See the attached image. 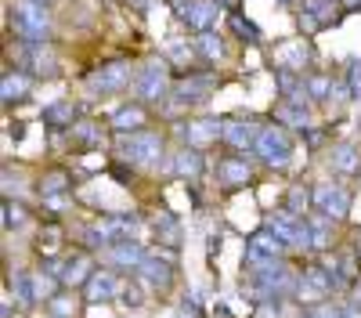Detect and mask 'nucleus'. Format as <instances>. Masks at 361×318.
<instances>
[{
	"label": "nucleus",
	"instance_id": "nucleus-9",
	"mask_svg": "<svg viewBox=\"0 0 361 318\" xmlns=\"http://www.w3.org/2000/svg\"><path fill=\"white\" fill-rule=\"evenodd\" d=\"M209 91H214V76H192V80H180V83L173 87V98H177L180 105H188V102L206 98Z\"/></svg>",
	"mask_w": 361,
	"mask_h": 318
},
{
	"label": "nucleus",
	"instance_id": "nucleus-4",
	"mask_svg": "<svg viewBox=\"0 0 361 318\" xmlns=\"http://www.w3.org/2000/svg\"><path fill=\"white\" fill-rule=\"evenodd\" d=\"M15 33L25 37V40H44V33H47V15H44V8H37V4H18V11H15Z\"/></svg>",
	"mask_w": 361,
	"mask_h": 318
},
{
	"label": "nucleus",
	"instance_id": "nucleus-21",
	"mask_svg": "<svg viewBox=\"0 0 361 318\" xmlns=\"http://www.w3.org/2000/svg\"><path fill=\"white\" fill-rule=\"evenodd\" d=\"M333 159H336L340 173H354L357 170V149H354V145H340V149L333 152Z\"/></svg>",
	"mask_w": 361,
	"mask_h": 318
},
{
	"label": "nucleus",
	"instance_id": "nucleus-5",
	"mask_svg": "<svg viewBox=\"0 0 361 318\" xmlns=\"http://www.w3.org/2000/svg\"><path fill=\"white\" fill-rule=\"evenodd\" d=\"M90 275H94V260H90V253H73L66 264H62V271H58V282H62L66 289H76V286H87L90 282Z\"/></svg>",
	"mask_w": 361,
	"mask_h": 318
},
{
	"label": "nucleus",
	"instance_id": "nucleus-27",
	"mask_svg": "<svg viewBox=\"0 0 361 318\" xmlns=\"http://www.w3.org/2000/svg\"><path fill=\"white\" fill-rule=\"evenodd\" d=\"M231 25H235V33H238V37H250V40H260V29H257L253 22H243V18H231Z\"/></svg>",
	"mask_w": 361,
	"mask_h": 318
},
{
	"label": "nucleus",
	"instance_id": "nucleus-31",
	"mask_svg": "<svg viewBox=\"0 0 361 318\" xmlns=\"http://www.w3.org/2000/svg\"><path fill=\"white\" fill-rule=\"evenodd\" d=\"M325 91H329V80H311V94L314 98H322Z\"/></svg>",
	"mask_w": 361,
	"mask_h": 318
},
{
	"label": "nucleus",
	"instance_id": "nucleus-25",
	"mask_svg": "<svg viewBox=\"0 0 361 318\" xmlns=\"http://www.w3.org/2000/svg\"><path fill=\"white\" fill-rule=\"evenodd\" d=\"M25 87H29V80H22V76H4V102L22 98V94H25Z\"/></svg>",
	"mask_w": 361,
	"mask_h": 318
},
{
	"label": "nucleus",
	"instance_id": "nucleus-11",
	"mask_svg": "<svg viewBox=\"0 0 361 318\" xmlns=\"http://www.w3.org/2000/svg\"><path fill=\"white\" fill-rule=\"evenodd\" d=\"M257 134L260 130H253L250 123H224V141L231 145V149H250V145H257Z\"/></svg>",
	"mask_w": 361,
	"mask_h": 318
},
{
	"label": "nucleus",
	"instance_id": "nucleus-26",
	"mask_svg": "<svg viewBox=\"0 0 361 318\" xmlns=\"http://www.w3.org/2000/svg\"><path fill=\"white\" fill-rule=\"evenodd\" d=\"M22 221H25V207H11V202H4V224L18 228Z\"/></svg>",
	"mask_w": 361,
	"mask_h": 318
},
{
	"label": "nucleus",
	"instance_id": "nucleus-6",
	"mask_svg": "<svg viewBox=\"0 0 361 318\" xmlns=\"http://www.w3.org/2000/svg\"><path fill=\"white\" fill-rule=\"evenodd\" d=\"M314 207H322L325 217H347L350 195L343 188H333V185H318L314 188Z\"/></svg>",
	"mask_w": 361,
	"mask_h": 318
},
{
	"label": "nucleus",
	"instance_id": "nucleus-24",
	"mask_svg": "<svg viewBox=\"0 0 361 318\" xmlns=\"http://www.w3.org/2000/svg\"><path fill=\"white\" fill-rule=\"evenodd\" d=\"M73 141L76 145H102V134L94 123H80V127H73Z\"/></svg>",
	"mask_w": 361,
	"mask_h": 318
},
{
	"label": "nucleus",
	"instance_id": "nucleus-1",
	"mask_svg": "<svg viewBox=\"0 0 361 318\" xmlns=\"http://www.w3.org/2000/svg\"><path fill=\"white\" fill-rule=\"evenodd\" d=\"M257 156L264 159V163H271V166H286L289 163V156H293V141H289V134L282 130V127H264L260 134H257Z\"/></svg>",
	"mask_w": 361,
	"mask_h": 318
},
{
	"label": "nucleus",
	"instance_id": "nucleus-28",
	"mask_svg": "<svg viewBox=\"0 0 361 318\" xmlns=\"http://www.w3.org/2000/svg\"><path fill=\"white\" fill-rule=\"evenodd\" d=\"M199 44H202L199 51H202L206 58H217V54H221V44H217L214 37H209V33H202V40H199Z\"/></svg>",
	"mask_w": 361,
	"mask_h": 318
},
{
	"label": "nucleus",
	"instance_id": "nucleus-7",
	"mask_svg": "<svg viewBox=\"0 0 361 318\" xmlns=\"http://www.w3.org/2000/svg\"><path fill=\"white\" fill-rule=\"evenodd\" d=\"M83 289H87V304H105L119 293V279L112 271H94Z\"/></svg>",
	"mask_w": 361,
	"mask_h": 318
},
{
	"label": "nucleus",
	"instance_id": "nucleus-30",
	"mask_svg": "<svg viewBox=\"0 0 361 318\" xmlns=\"http://www.w3.org/2000/svg\"><path fill=\"white\" fill-rule=\"evenodd\" d=\"M350 91H354V94H361V66H354V69H350Z\"/></svg>",
	"mask_w": 361,
	"mask_h": 318
},
{
	"label": "nucleus",
	"instance_id": "nucleus-15",
	"mask_svg": "<svg viewBox=\"0 0 361 318\" xmlns=\"http://www.w3.org/2000/svg\"><path fill=\"white\" fill-rule=\"evenodd\" d=\"M66 188H73V178H69V170H47L44 178H40V195H62Z\"/></svg>",
	"mask_w": 361,
	"mask_h": 318
},
{
	"label": "nucleus",
	"instance_id": "nucleus-29",
	"mask_svg": "<svg viewBox=\"0 0 361 318\" xmlns=\"http://www.w3.org/2000/svg\"><path fill=\"white\" fill-rule=\"evenodd\" d=\"M311 8H314V15H318L322 22L329 18V11H333V8H329V4H325V0H311Z\"/></svg>",
	"mask_w": 361,
	"mask_h": 318
},
{
	"label": "nucleus",
	"instance_id": "nucleus-10",
	"mask_svg": "<svg viewBox=\"0 0 361 318\" xmlns=\"http://www.w3.org/2000/svg\"><path fill=\"white\" fill-rule=\"evenodd\" d=\"M141 275H145V282H148V286H156V289H170V282H173V268H170V260H159V257H145Z\"/></svg>",
	"mask_w": 361,
	"mask_h": 318
},
{
	"label": "nucleus",
	"instance_id": "nucleus-19",
	"mask_svg": "<svg viewBox=\"0 0 361 318\" xmlns=\"http://www.w3.org/2000/svg\"><path fill=\"white\" fill-rule=\"evenodd\" d=\"M221 178H224V185L250 181V163H246V159H228V163L221 166Z\"/></svg>",
	"mask_w": 361,
	"mask_h": 318
},
{
	"label": "nucleus",
	"instance_id": "nucleus-22",
	"mask_svg": "<svg viewBox=\"0 0 361 318\" xmlns=\"http://www.w3.org/2000/svg\"><path fill=\"white\" fill-rule=\"evenodd\" d=\"M40 253H54L58 250V243H62V228L58 224H47V228H40Z\"/></svg>",
	"mask_w": 361,
	"mask_h": 318
},
{
	"label": "nucleus",
	"instance_id": "nucleus-12",
	"mask_svg": "<svg viewBox=\"0 0 361 318\" xmlns=\"http://www.w3.org/2000/svg\"><path fill=\"white\" fill-rule=\"evenodd\" d=\"M109 253H112L116 264H123V268H141L145 264V250L137 243H116V246H109Z\"/></svg>",
	"mask_w": 361,
	"mask_h": 318
},
{
	"label": "nucleus",
	"instance_id": "nucleus-32",
	"mask_svg": "<svg viewBox=\"0 0 361 318\" xmlns=\"http://www.w3.org/2000/svg\"><path fill=\"white\" fill-rule=\"evenodd\" d=\"M354 253H357V257H361V236H357V246H354Z\"/></svg>",
	"mask_w": 361,
	"mask_h": 318
},
{
	"label": "nucleus",
	"instance_id": "nucleus-23",
	"mask_svg": "<svg viewBox=\"0 0 361 318\" xmlns=\"http://www.w3.org/2000/svg\"><path fill=\"white\" fill-rule=\"evenodd\" d=\"M286 202H289V214H296V217H304V210H307L311 202H314V195H307L304 188L296 185V188L289 192V199H286Z\"/></svg>",
	"mask_w": 361,
	"mask_h": 318
},
{
	"label": "nucleus",
	"instance_id": "nucleus-8",
	"mask_svg": "<svg viewBox=\"0 0 361 318\" xmlns=\"http://www.w3.org/2000/svg\"><path fill=\"white\" fill-rule=\"evenodd\" d=\"M163 91H166V66H148L137 80V98L141 102H159Z\"/></svg>",
	"mask_w": 361,
	"mask_h": 318
},
{
	"label": "nucleus",
	"instance_id": "nucleus-17",
	"mask_svg": "<svg viewBox=\"0 0 361 318\" xmlns=\"http://www.w3.org/2000/svg\"><path fill=\"white\" fill-rule=\"evenodd\" d=\"M173 170L180 173V178H199V170H202V156H199V149H185V152L177 156Z\"/></svg>",
	"mask_w": 361,
	"mask_h": 318
},
{
	"label": "nucleus",
	"instance_id": "nucleus-16",
	"mask_svg": "<svg viewBox=\"0 0 361 318\" xmlns=\"http://www.w3.org/2000/svg\"><path fill=\"white\" fill-rule=\"evenodd\" d=\"M217 134H224V127L217 120H195L188 127V145H206V141H214Z\"/></svg>",
	"mask_w": 361,
	"mask_h": 318
},
{
	"label": "nucleus",
	"instance_id": "nucleus-2",
	"mask_svg": "<svg viewBox=\"0 0 361 318\" xmlns=\"http://www.w3.org/2000/svg\"><path fill=\"white\" fill-rule=\"evenodd\" d=\"M119 149H123V156L130 163H156L163 152V137L152 130H134V134L119 137Z\"/></svg>",
	"mask_w": 361,
	"mask_h": 318
},
{
	"label": "nucleus",
	"instance_id": "nucleus-3",
	"mask_svg": "<svg viewBox=\"0 0 361 318\" xmlns=\"http://www.w3.org/2000/svg\"><path fill=\"white\" fill-rule=\"evenodd\" d=\"M282 250H286V243L271 231L267 224L257 231V236L250 239V250H246V260L253 268H260V264H271V260H279L282 257Z\"/></svg>",
	"mask_w": 361,
	"mask_h": 318
},
{
	"label": "nucleus",
	"instance_id": "nucleus-18",
	"mask_svg": "<svg viewBox=\"0 0 361 318\" xmlns=\"http://www.w3.org/2000/svg\"><path fill=\"white\" fill-rule=\"evenodd\" d=\"M141 123H145V112H141V109H130V105H127V109H119V112L112 116V127H116V130H123V134L134 130V127H141Z\"/></svg>",
	"mask_w": 361,
	"mask_h": 318
},
{
	"label": "nucleus",
	"instance_id": "nucleus-33",
	"mask_svg": "<svg viewBox=\"0 0 361 318\" xmlns=\"http://www.w3.org/2000/svg\"><path fill=\"white\" fill-rule=\"evenodd\" d=\"M224 4H235V0H224Z\"/></svg>",
	"mask_w": 361,
	"mask_h": 318
},
{
	"label": "nucleus",
	"instance_id": "nucleus-14",
	"mask_svg": "<svg viewBox=\"0 0 361 318\" xmlns=\"http://www.w3.org/2000/svg\"><path fill=\"white\" fill-rule=\"evenodd\" d=\"M130 80V73H127V66H105V69H98V76H94V87L98 91H116V87H123Z\"/></svg>",
	"mask_w": 361,
	"mask_h": 318
},
{
	"label": "nucleus",
	"instance_id": "nucleus-20",
	"mask_svg": "<svg viewBox=\"0 0 361 318\" xmlns=\"http://www.w3.org/2000/svg\"><path fill=\"white\" fill-rule=\"evenodd\" d=\"M214 4H195V8H188V15H185V22L192 25V29H199V33H206V25L214 22Z\"/></svg>",
	"mask_w": 361,
	"mask_h": 318
},
{
	"label": "nucleus",
	"instance_id": "nucleus-13",
	"mask_svg": "<svg viewBox=\"0 0 361 318\" xmlns=\"http://www.w3.org/2000/svg\"><path fill=\"white\" fill-rule=\"evenodd\" d=\"M73 120H76V105H73V102H58V105L44 109V123H47V127H54V130L73 127Z\"/></svg>",
	"mask_w": 361,
	"mask_h": 318
}]
</instances>
